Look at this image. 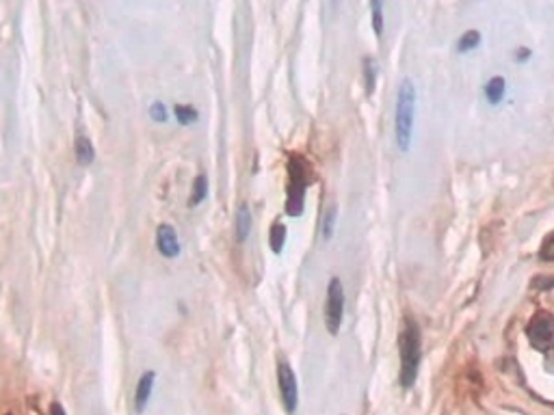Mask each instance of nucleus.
I'll list each match as a JSON object with an SVG mask.
<instances>
[{"mask_svg": "<svg viewBox=\"0 0 554 415\" xmlns=\"http://www.w3.org/2000/svg\"><path fill=\"white\" fill-rule=\"evenodd\" d=\"M423 340H420V326L411 316H405L403 331L398 335V353H401V385L411 387L418 379L420 359H423Z\"/></svg>", "mask_w": 554, "mask_h": 415, "instance_id": "obj_1", "label": "nucleus"}, {"mask_svg": "<svg viewBox=\"0 0 554 415\" xmlns=\"http://www.w3.org/2000/svg\"><path fill=\"white\" fill-rule=\"evenodd\" d=\"M414 117H416V86H414V82L409 78H403L401 84H398L396 119H394L396 147L401 151H409V147H411Z\"/></svg>", "mask_w": 554, "mask_h": 415, "instance_id": "obj_2", "label": "nucleus"}, {"mask_svg": "<svg viewBox=\"0 0 554 415\" xmlns=\"http://www.w3.org/2000/svg\"><path fill=\"white\" fill-rule=\"evenodd\" d=\"M312 180V169L303 156L293 154L288 158V193H286V214L301 216L305 204V188Z\"/></svg>", "mask_w": 554, "mask_h": 415, "instance_id": "obj_3", "label": "nucleus"}, {"mask_svg": "<svg viewBox=\"0 0 554 415\" xmlns=\"http://www.w3.org/2000/svg\"><path fill=\"white\" fill-rule=\"evenodd\" d=\"M342 316H344V290L340 279L334 277L327 286V299H325V326L331 335H338Z\"/></svg>", "mask_w": 554, "mask_h": 415, "instance_id": "obj_4", "label": "nucleus"}, {"mask_svg": "<svg viewBox=\"0 0 554 415\" xmlns=\"http://www.w3.org/2000/svg\"><path fill=\"white\" fill-rule=\"evenodd\" d=\"M526 335L537 351L554 348V316L550 312H537L526 326Z\"/></svg>", "mask_w": 554, "mask_h": 415, "instance_id": "obj_5", "label": "nucleus"}, {"mask_svg": "<svg viewBox=\"0 0 554 415\" xmlns=\"http://www.w3.org/2000/svg\"><path fill=\"white\" fill-rule=\"evenodd\" d=\"M277 385H279V394H282L286 411L293 415L299 405V387H297V377L293 372V368L288 365L284 357H279L277 361Z\"/></svg>", "mask_w": 554, "mask_h": 415, "instance_id": "obj_6", "label": "nucleus"}, {"mask_svg": "<svg viewBox=\"0 0 554 415\" xmlns=\"http://www.w3.org/2000/svg\"><path fill=\"white\" fill-rule=\"evenodd\" d=\"M156 247L161 251V255L165 257H178L180 255V240H178V232H175L173 225L163 223L156 232Z\"/></svg>", "mask_w": 554, "mask_h": 415, "instance_id": "obj_7", "label": "nucleus"}, {"mask_svg": "<svg viewBox=\"0 0 554 415\" xmlns=\"http://www.w3.org/2000/svg\"><path fill=\"white\" fill-rule=\"evenodd\" d=\"M154 381H156V372H152V370H147V372L141 375V379L137 383V391H135V409H137V413H143L147 409L152 389H154Z\"/></svg>", "mask_w": 554, "mask_h": 415, "instance_id": "obj_8", "label": "nucleus"}, {"mask_svg": "<svg viewBox=\"0 0 554 415\" xmlns=\"http://www.w3.org/2000/svg\"><path fill=\"white\" fill-rule=\"evenodd\" d=\"M74 151H76V160H78V165H82V167H89V165L96 160L94 143H92V139L87 137V135H78V137H76Z\"/></svg>", "mask_w": 554, "mask_h": 415, "instance_id": "obj_9", "label": "nucleus"}, {"mask_svg": "<svg viewBox=\"0 0 554 415\" xmlns=\"http://www.w3.org/2000/svg\"><path fill=\"white\" fill-rule=\"evenodd\" d=\"M249 234H252V212L242 204L236 212V240L238 243H247Z\"/></svg>", "mask_w": 554, "mask_h": 415, "instance_id": "obj_10", "label": "nucleus"}, {"mask_svg": "<svg viewBox=\"0 0 554 415\" xmlns=\"http://www.w3.org/2000/svg\"><path fill=\"white\" fill-rule=\"evenodd\" d=\"M504 93H506V80L502 76H494V78L487 80V84H485V98H487V102L496 106V104L502 102Z\"/></svg>", "mask_w": 554, "mask_h": 415, "instance_id": "obj_11", "label": "nucleus"}, {"mask_svg": "<svg viewBox=\"0 0 554 415\" xmlns=\"http://www.w3.org/2000/svg\"><path fill=\"white\" fill-rule=\"evenodd\" d=\"M269 243H271V251L273 253H282L284 251V243H286V225L275 221L273 227H271V234H269Z\"/></svg>", "mask_w": 554, "mask_h": 415, "instance_id": "obj_12", "label": "nucleus"}, {"mask_svg": "<svg viewBox=\"0 0 554 415\" xmlns=\"http://www.w3.org/2000/svg\"><path fill=\"white\" fill-rule=\"evenodd\" d=\"M206 197H208V178L206 176H197L195 182H193V195H191L189 204L191 206H199Z\"/></svg>", "mask_w": 554, "mask_h": 415, "instance_id": "obj_13", "label": "nucleus"}, {"mask_svg": "<svg viewBox=\"0 0 554 415\" xmlns=\"http://www.w3.org/2000/svg\"><path fill=\"white\" fill-rule=\"evenodd\" d=\"M362 68H364V78H366V93L370 96L372 91H374V82H377V63H374V59L372 56H366L364 61H362Z\"/></svg>", "mask_w": 554, "mask_h": 415, "instance_id": "obj_14", "label": "nucleus"}, {"mask_svg": "<svg viewBox=\"0 0 554 415\" xmlns=\"http://www.w3.org/2000/svg\"><path fill=\"white\" fill-rule=\"evenodd\" d=\"M479 43H481V33L479 31H468V33H463L457 41V50L459 52H470L474 48H479Z\"/></svg>", "mask_w": 554, "mask_h": 415, "instance_id": "obj_15", "label": "nucleus"}, {"mask_svg": "<svg viewBox=\"0 0 554 415\" xmlns=\"http://www.w3.org/2000/svg\"><path fill=\"white\" fill-rule=\"evenodd\" d=\"M173 113H175V119H178V123H182V126L195 123L197 117H199V113L195 111V108L184 106V104H175V106H173Z\"/></svg>", "mask_w": 554, "mask_h": 415, "instance_id": "obj_16", "label": "nucleus"}, {"mask_svg": "<svg viewBox=\"0 0 554 415\" xmlns=\"http://www.w3.org/2000/svg\"><path fill=\"white\" fill-rule=\"evenodd\" d=\"M372 7V29L377 35H384V0H370Z\"/></svg>", "mask_w": 554, "mask_h": 415, "instance_id": "obj_17", "label": "nucleus"}, {"mask_svg": "<svg viewBox=\"0 0 554 415\" xmlns=\"http://www.w3.org/2000/svg\"><path fill=\"white\" fill-rule=\"evenodd\" d=\"M336 218H338V210L336 206H331L325 214V223H323V238L329 240L331 236H334V229H336Z\"/></svg>", "mask_w": 554, "mask_h": 415, "instance_id": "obj_18", "label": "nucleus"}, {"mask_svg": "<svg viewBox=\"0 0 554 415\" xmlns=\"http://www.w3.org/2000/svg\"><path fill=\"white\" fill-rule=\"evenodd\" d=\"M537 255H539L541 262H554V232H550V234L544 238V243H541Z\"/></svg>", "mask_w": 554, "mask_h": 415, "instance_id": "obj_19", "label": "nucleus"}, {"mask_svg": "<svg viewBox=\"0 0 554 415\" xmlns=\"http://www.w3.org/2000/svg\"><path fill=\"white\" fill-rule=\"evenodd\" d=\"M150 117H152L154 121H159V123L167 121V108H165V104H163V102H154V104L150 106Z\"/></svg>", "mask_w": 554, "mask_h": 415, "instance_id": "obj_20", "label": "nucleus"}, {"mask_svg": "<svg viewBox=\"0 0 554 415\" xmlns=\"http://www.w3.org/2000/svg\"><path fill=\"white\" fill-rule=\"evenodd\" d=\"M513 56H516V61H518V63H526L530 56H533V52H530V48H518Z\"/></svg>", "mask_w": 554, "mask_h": 415, "instance_id": "obj_21", "label": "nucleus"}, {"mask_svg": "<svg viewBox=\"0 0 554 415\" xmlns=\"http://www.w3.org/2000/svg\"><path fill=\"white\" fill-rule=\"evenodd\" d=\"M533 286H535V288H554V275L548 277V279H535Z\"/></svg>", "mask_w": 554, "mask_h": 415, "instance_id": "obj_22", "label": "nucleus"}, {"mask_svg": "<svg viewBox=\"0 0 554 415\" xmlns=\"http://www.w3.org/2000/svg\"><path fill=\"white\" fill-rule=\"evenodd\" d=\"M50 415H68V413H65V409L59 402H52L50 405Z\"/></svg>", "mask_w": 554, "mask_h": 415, "instance_id": "obj_23", "label": "nucleus"}, {"mask_svg": "<svg viewBox=\"0 0 554 415\" xmlns=\"http://www.w3.org/2000/svg\"><path fill=\"white\" fill-rule=\"evenodd\" d=\"M334 3H338V0H334Z\"/></svg>", "mask_w": 554, "mask_h": 415, "instance_id": "obj_24", "label": "nucleus"}]
</instances>
